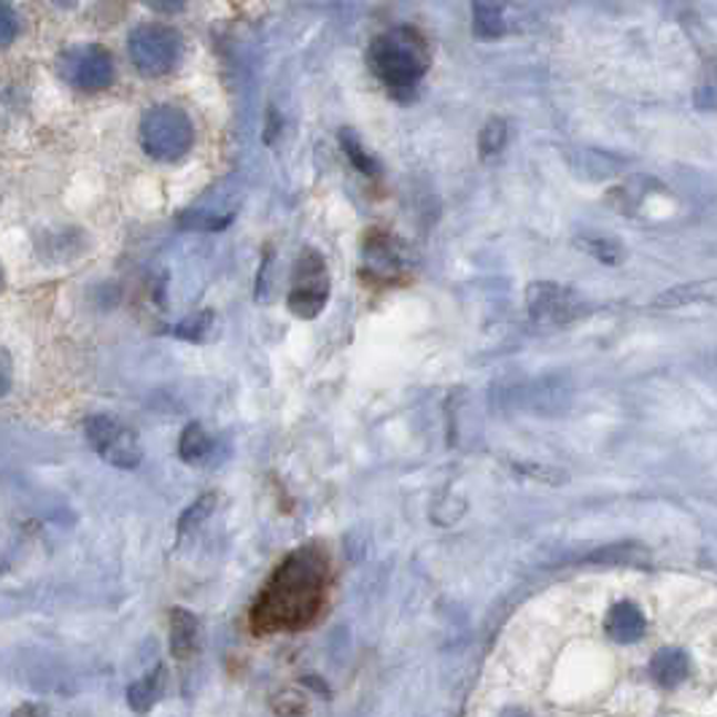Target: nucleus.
<instances>
[{
  "instance_id": "bb28decb",
  "label": "nucleus",
  "mask_w": 717,
  "mask_h": 717,
  "mask_svg": "<svg viewBox=\"0 0 717 717\" xmlns=\"http://www.w3.org/2000/svg\"><path fill=\"white\" fill-rule=\"evenodd\" d=\"M0 292H3V268H0Z\"/></svg>"
},
{
  "instance_id": "f257e3e1",
  "label": "nucleus",
  "mask_w": 717,
  "mask_h": 717,
  "mask_svg": "<svg viewBox=\"0 0 717 717\" xmlns=\"http://www.w3.org/2000/svg\"><path fill=\"white\" fill-rule=\"evenodd\" d=\"M330 583V564L316 545L294 550L283 559L268 589L253 607V623L262 632L302 628L319 615Z\"/></svg>"
},
{
  "instance_id": "a211bd4d",
  "label": "nucleus",
  "mask_w": 717,
  "mask_h": 717,
  "mask_svg": "<svg viewBox=\"0 0 717 717\" xmlns=\"http://www.w3.org/2000/svg\"><path fill=\"white\" fill-rule=\"evenodd\" d=\"M214 507H216V493L214 491H208V493H202V497H197L195 505H189L187 510L181 512V518H178V537L189 534L191 529L200 527V523L206 521L208 516H211Z\"/></svg>"
},
{
  "instance_id": "f03ea898",
  "label": "nucleus",
  "mask_w": 717,
  "mask_h": 717,
  "mask_svg": "<svg viewBox=\"0 0 717 717\" xmlns=\"http://www.w3.org/2000/svg\"><path fill=\"white\" fill-rule=\"evenodd\" d=\"M367 63L392 95L407 101L429 71L432 52L416 28H394L373 39L367 49Z\"/></svg>"
},
{
  "instance_id": "393cba45",
  "label": "nucleus",
  "mask_w": 717,
  "mask_h": 717,
  "mask_svg": "<svg viewBox=\"0 0 717 717\" xmlns=\"http://www.w3.org/2000/svg\"><path fill=\"white\" fill-rule=\"evenodd\" d=\"M11 717H54L52 709L46 707V704H39V702H28L22 704V707L14 709V715Z\"/></svg>"
},
{
  "instance_id": "a878e982",
  "label": "nucleus",
  "mask_w": 717,
  "mask_h": 717,
  "mask_svg": "<svg viewBox=\"0 0 717 717\" xmlns=\"http://www.w3.org/2000/svg\"><path fill=\"white\" fill-rule=\"evenodd\" d=\"M499 717H534V715L523 707H507V709H502V713H499Z\"/></svg>"
},
{
  "instance_id": "9b49d317",
  "label": "nucleus",
  "mask_w": 717,
  "mask_h": 717,
  "mask_svg": "<svg viewBox=\"0 0 717 717\" xmlns=\"http://www.w3.org/2000/svg\"><path fill=\"white\" fill-rule=\"evenodd\" d=\"M690 675V661L685 651H679V647H664V651H658L653 655L651 661V677L655 679V685H661V688L672 690L677 688V685H683L685 679Z\"/></svg>"
},
{
  "instance_id": "ddd939ff",
  "label": "nucleus",
  "mask_w": 717,
  "mask_h": 717,
  "mask_svg": "<svg viewBox=\"0 0 717 717\" xmlns=\"http://www.w3.org/2000/svg\"><path fill=\"white\" fill-rule=\"evenodd\" d=\"M197 632H200V623L189 610L176 607L170 612V651L176 658H189L195 653Z\"/></svg>"
},
{
  "instance_id": "412c9836",
  "label": "nucleus",
  "mask_w": 717,
  "mask_h": 717,
  "mask_svg": "<svg viewBox=\"0 0 717 717\" xmlns=\"http://www.w3.org/2000/svg\"><path fill=\"white\" fill-rule=\"evenodd\" d=\"M505 141H507V125H505V122L502 119H488L486 127L480 129V138H478L480 154H484V157H493V154L502 152Z\"/></svg>"
},
{
  "instance_id": "dca6fc26",
  "label": "nucleus",
  "mask_w": 717,
  "mask_h": 717,
  "mask_svg": "<svg viewBox=\"0 0 717 717\" xmlns=\"http://www.w3.org/2000/svg\"><path fill=\"white\" fill-rule=\"evenodd\" d=\"M340 146H343V152H345V157L351 159V165H354V168L358 173H364V176H378V159L373 157V154L367 152V148L362 146V141H358V135L354 133V129H340Z\"/></svg>"
},
{
  "instance_id": "f3484780",
  "label": "nucleus",
  "mask_w": 717,
  "mask_h": 717,
  "mask_svg": "<svg viewBox=\"0 0 717 717\" xmlns=\"http://www.w3.org/2000/svg\"><path fill=\"white\" fill-rule=\"evenodd\" d=\"M647 559H651L647 548L636 545V542H621V545L602 548L589 555V561H593V564H640V561L645 564Z\"/></svg>"
},
{
  "instance_id": "9d476101",
  "label": "nucleus",
  "mask_w": 717,
  "mask_h": 717,
  "mask_svg": "<svg viewBox=\"0 0 717 717\" xmlns=\"http://www.w3.org/2000/svg\"><path fill=\"white\" fill-rule=\"evenodd\" d=\"M647 621L634 602H617L607 612V634L617 645H634L645 636Z\"/></svg>"
},
{
  "instance_id": "2eb2a0df",
  "label": "nucleus",
  "mask_w": 717,
  "mask_h": 717,
  "mask_svg": "<svg viewBox=\"0 0 717 717\" xmlns=\"http://www.w3.org/2000/svg\"><path fill=\"white\" fill-rule=\"evenodd\" d=\"M472 30L484 41L499 39L505 33V6L472 3Z\"/></svg>"
},
{
  "instance_id": "b1692460",
  "label": "nucleus",
  "mask_w": 717,
  "mask_h": 717,
  "mask_svg": "<svg viewBox=\"0 0 717 717\" xmlns=\"http://www.w3.org/2000/svg\"><path fill=\"white\" fill-rule=\"evenodd\" d=\"M20 35V17L9 3H0V46H9Z\"/></svg>"
},
{
  "instance_id": "aec40b11",
  "label": "nucleus",
  "mask_w": 717,
  "mask_h": 717,
  "mask_svg": "<svg viewBox=\"0 0 717 717\" xmlns=\"http://www.w3.org/2000/svg\"><path fill=\"white\" fill-rule=\"evenodd\" d=\"M211 326H214V313L202 311V313H195V316L184 319L173 332H176V337L189 340V343H202Z\"/></svg>"
},
{
  "instance_id": "4468645a",
  "label": "nucleus",
  "mask_w": 717,
  "mask_h": 717,
  "mask_svg": "<svg viewBox=\"0 0 717 717\" xmlns=\"http://www.w3.org/2000/svg\"><path fill=\"white\" fill-rule=\"evenodd\" d=\"M214 454V437L208 435V429L202 424L191 422L187 429L178 437V456L187 465H202L208 456Z\"/></svg>"
},
{
  "instance_id": "4be33fe9",
  "label": "nucleus",
  "mask_w": 717,
  "mask_h": 717,
  "mask_svg": "<svg viewBox=\"0 0 717 717\" xmlns=\"http://www.w3.org/2000/svg\"><path fill=\"white\" fill-rule=\"evenodd\" d=\"M702 297H709V287L707 283H690V287H679V289H672V292L661 294L658 300H655V305L658 308H677V305H688V302H696L702 300Z\"/></svg>"
},
{
  "instance_id": "f8f14e48",
  "label": "nucleus",
  "mask_w": 717,
  "mask_h": 717,
  "mask_svg": "<svg viewBox=\"0 0 717 717\" xmlns=\"http://www.w3.org/2000/svg\"><path fill=\"white\" fill-rule=\"evenodd\" d=\"M165 688H168V669H165V666H157V669L148 672L146 677H141L138 683H133L127 688L129 709L138 715L148 713V709L163 698Z\"/></svg>"
},
{
  "instance_id": "1a4fd4ad",
  "label": "nucleus",
  "mask_w": 717,
  "mask_h": 717,
  "mask_svg": "<svg viewBox=\"0 0 717 717\" xmlns=\"http://www.w3.org/2000/svg\"><path fill=\"white\" fill-rule=\"evenodd\" d=\"M364 276L373 278H397L405 270V257L399 253V243L386 232H370L364 240Z\"/></svg>"
},
{
  "instance_id": "423d86ee",
  "label": "nucleus",
  "mask_w": 717,
  "mask_h": 717,
  "mask_svg": "<svg viewBox=\"0 0 717 717\" xmlns=\"http://www.w3.org/2000/svg\"><path fill=\"white\" fill-rule=\"evenodd\" d=\"M585 311H589V305L583 302V297L561 287V283L537 281L527 289V313L537 326L561 330V326L574 324Z\"/></svg>"
},
{
  "instance_id": "6e6552de",
  "label": "nucleus",
  "mask_w": 717,
  "mask_h": 717,
  "mask_svg": "<svg viewBox=\"0 0 717 717\" xmlns=\"http://www.w3.org/2000/svg\"><path fill=\"white\" fill-rule=\"evenodd\" d=\"M60 73L79 90H106L114 82V58L101 43L73 46L60 58Z\"/></svg>"
},
{
  "instance_id": "0eeeda50",
  "label": "nucleus",
  "mask_w": 717,
  "mask_h": 717,
  "mask_svg": "<svg viewBox=\"0 0 717 717\" xmlns=\"http://www.w3.org/2000/svg\"><path fill=\"white\" fill-rule=\"evenodd\" d=\"M86 440L95 454L116 469H135L144 459L138 435L127 424L116 422L111 416H92L84 424Z\"/></svg>"
},
{
  "instance_id": "6ab92c4d",
  "label": "nucleus",
  "mask_w": 717,
  "mask_h": 717,
  "mask_svg": "<svg viewBox=\"0 0 717 717\" xmlns=\"http://www.w3.org/2000/svg\"><path fill=\"white\" fill-rule=\"evenodd\" d=\"M578 246L604 264H621L623 257H626V251L621 249V243H615V240H607V238H580Z\"/></svg>"
},
{
  "instance_id": "5701e85b",
  "label": "nucleus",
  "mask_w": 717,
  "mask_h": 717,
  "mask_svg": "<svg viewBox=\"0 0 717 717\" xmlns=\"http://www.w3.org/2000/svg\"><path fill=\"white\" fill-rule=\"evenodd\" d=\"M232 216H214V214H187L181 219V227H187V230H206V232H216V230H225L227 225H230Z\"/></svg>"
},
{
  "instance_id": "7ed1b4c3",
  "label": "nucleus",
  "mask_w": 717,
  "mask_h": 717,
  "mask_svg": "<svg viewBox=\"0 0 717 717\" xmlns=\"http://www.w3.org/2000/svg\"><path fill=\"white\" fill-rule=\"evenodd\" d=\"M141 146L157 163H176L195 146V125L187 111L170 103L148 108L141 119Z\"/></svg>"
},
{
  "instance_id": "20e7f679",
  "label": "nucleus",
  "mask_w": 717,
  "mask_h": 717,
  "mask_svg": "<svg viewBox=\"0 0 717 717\" xmlns=\"http://www.w3.org/2000/svg\"><path fill=\"white\" fill-rule=\"evenodd\" d=\"M127 52L144 76H165L181 60V35L165 22H144L129 33Z\"/></svg>"
},
{
  "instance_id": "39448f33",
  "label": "nucleus",
  "mask_w": 717,
  "mask_h": 717,
  "mask_svg": "<svg viewBox=\"0 0 717 717\" xmlns=\"http://www.w3.org/2000/svg\"><path fill=\"white\" fill-rule=\"evenodd\" d=\"M330 289L332 278L330 270H326V259L321 257V251L316 249H302L300 257H297L292 287H289L287 294L289 311H292L297 319H316L326 308Z\"/></svg>"
}]
</instances>
